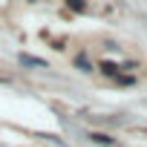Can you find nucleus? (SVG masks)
<instances>
[{"instance_id":"f257e3e1","label":"nucleus","mask_w":147,"mask_h":147,"mask_svg":"<svg viewBox=\"0 0 147 147\" xmlns=\"http://www.w3.org/2000/svg\"><path fill=\"white\" fill-rule=\"evenodd\" d=\"M20 63L23 66H38V69H46V61L38 58V55H20Z\"/></svg>"},{"instance_id":"f03ea898","label":"nucleus","mask_w":147,"mask_h":147,"mask_svg":"<svg viewBox=\"0 0 147 147\" xmlns=\"http://www.w3.org/2000/svg\"><path fill=\"white\" fill-rule=\"evenodd\" d=\"M90 138H92L95 144H104V147H113V144H115V138L107 136V133H90Z\"/></svg>"},{"instance_id":"7ed1b4c3","label":"nucleus","mask_w":147,"mask_h":147,"mask_svg":"<svg viewBox=\"0 0 147 147\" xmlns=\"http://www.w3.org/2000/svg\"><path fill=\"white\" fill-rule=\"evenodd\" d=\"M101 72H107L110 78H118V66H115V63H110V61H104V63H101Z\"/></svg>"},{"instance_id":"20e7f679","label":"nucleus","mask_w":147,"mask_h":147,"mask_svg":"<svg viewBox=\"0 0 147 147\" xmlns=\"http://www.w3.org/2000/svg\"><path fill=\"white\" fill-rule=\"evenodd\" d=\"M66 6H69L72 12H84V9H87V3H84V0H66Z\"/></svg>"},{"instance_id":"39448f33","label":"nucleus","mask_w":147,"mask_h":147,"mask_svg":"<svg viewBox=\"0 0 147 147\" xmlns=\"http://www.w3.org/2000/svg\"><path fill=\"white\" fill-rule=\"evenodd\" d=\"M75 63H78V69H84V72H92V69H90V61H87L84 55H81V58H78Z\"/></svg>"}]
</instances>
